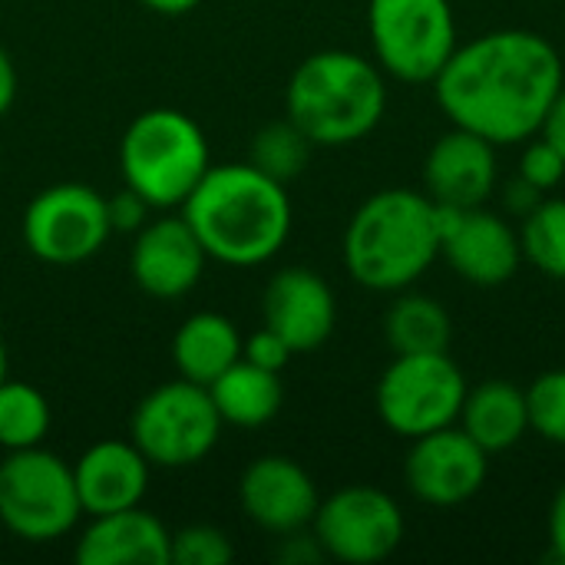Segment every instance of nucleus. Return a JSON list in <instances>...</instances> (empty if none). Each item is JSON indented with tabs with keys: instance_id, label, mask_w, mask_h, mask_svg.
<instances>
[{
	"instance_id": "obj_12",
	"label": "nucleus",
	"mask_w": 565,
	"mask_h": 565,
	"mask_svg": "<svg viewBox=\"0 0 565 565\" xmlns=\"http://www.w3.org/2000/svg\"><path fill=\"white\" fill-rule=\"evenodd\" d=\"M490 477V454L460 427H440L411 440L404 457V483L407 490L437 510L470 503Z\"/></svg>"
},
{
	"instance_id": "obj_7",
	"label": "nucleus",
	"mask_w": 565,
	"mask_h": 565,
	"mask_svg": "<svg viewBox=\"0 0 565 565\" xmlns=\"http://www.w3.org/2000/svg\"><path fill=\"white\" fill-rule=\"evenodd\" d=\"M467 391V374L447 351L394 354L377 381L374 407L391 434L417 440L457 424Z\"/></svg>"
},
{
	"instance_id": "obj_25",
	"label": "nucleus",
	"mask_w": 565,
	"mask_h": 565,
	"mask_svg": "<svg viewBox=\"0 0 565 565\" xmlns=\"http://www.w3.org/2000/svg\"><path fill=\"white\" fill-rule=\"evenodd\" d=\"M520 245L523 262L553 281H565V199H543L520 222Z\"/></svg>"
},
{
	"instance_id": "obj_6",
	"label": "nucleus",
	"mask_w": 565,
	"mask_h": 565,
	"mask_svg": "<svg viewBox=\"0 0 565 565\" xmlns=\"http://www.w3.org/2000/svg\"><path fill=\"white\" fill-rule=\"evenodd\" d=\"M83 516L73 467L40 447L10 450L0 460V523L26 543H53Z\"/></svg>"
},
{
	"instance_id": "obj_11",
	"label": "nucleus",
	"mask_w": 565,
	"mask_h": 565,
	"mask_svg": "<svg viewBox=\"0 0 565 565\" xmlns=\"http://www.w3.org/2000/svg\"><path fill=\"white\" fill-rule=\"evenodd\" d=\"M113 235L106 199L83 182H60L36 192L23 212V242L46 265L89 262Z\"/></svg>"
},
{
	"instance_id": "obj_27",
	"label": "nucleus",
	"mask_w": 565,
	"mask_h": 565,
	"mask_svg": "<svg viewBox=\"0 0 565 565\" xmlns=\"http://www.w3.org/2000/svg\"><path fill=\"white\" fill-rule=\"evenodd\" d=\"M526 407H530V430H536L543 440L565 447V367L540 374L526 387Z\"/></svg>"
},
{
	"instance_id": "obj_35",
	"label": "nucleus",
	"mask_w": 565,
	"mask_h": 565,
	"mask_svg": "<svg viewBox=\"0 0 565 565\" xmlns=\"http://www.w3.org/2000/svg\"><path fill=\"white\" fill-rule=\"evenodd\" d=\"M13 99H17V66H13L10 53L0 46V119L10 113Z\"/></svg>"
},
{
	"instance_id": "obj_31",
	"label": "nucleus",
	"mask_w": 565,
	"mask_h": 565,
	"mask_svg": "<svg viewBox=\"0 0 565 565\" xmlns=\"http://www.w3.org/2000/svg\"><path fill=\"white\" fill-rule=\"evenodd\" d=\"M106 212H109L113 232H139V228L149 222L152 205H149L139 192H132L129 185H122L116 195L106 199Z\"/></svg>"
},
{
	"instance_id": "obj_10",
	"label": "nucleus",
	"mask_w": 565,
	"mask_h": 565,
	"mask_svg": "<svg viewBox=\"0 0 565 565\" xmlns=\"http://www.w3.org/2000/svg\"><path fill=\"white\" fill-rule=\"evenodd\" d=\"M311 533L324 550V559L374 565L397 553L407 533V520L391 493L358 483L318 503Z\"/></svg>"
},
{
	"instance_id": "obj_22",
	"label": "nucleus",
	"mask_w": 565,
	"mask_h": 565,
	"mask_svg": "<svg viewBox=\"0 0 565 565\" xmlns=\"http://www.w3.org/2000/svg\"><path fill=\"white\" fill-rule=\"evenodd\" d=\"M212 404L222 417V424L232 427H265L278 417L285 404V387L278 371H265L245 358H238L228 371H222L209 384Z\"/></svg>"
},
{
	"instance_id": "obj_16",
	"label": "nucleus",
	"mask_w": 565,
	"mask_h": 565,
	"mask_svg": "<svg viewBox=\"0 0 565 565\" xmlns=\"http://www.w3.org/2000/svg\"><path fill=\"white\" fill-rule=\"evenodd\" d=\"M497 146L470 129L454 126L424 159V192L440 209H477L497 192Z\"/></svg>"
},
{
	"instance_id": "obj_18",
	"label": "nucleus",
	"mask_w": 565,
	"mask_h": 565,
	"mask_svg": "<svg viewBox=\"0 0 565 565\" xmlns=\"http://www.w3.org/2000/svg\"><path fill=\"white\" fill-rule=\"evenodd\" d=\"M149 470L152 463L139 454L132 440L93 444L73 463L83 516H103V513L142 507V497L149 490Z\"/></svg>"
},
{
	"instance_id": "obj_21",
	"label": "nucleus",
	"mask_w": 565,
	"mask_h": 565,
	"mask_svg": "<svg viewBox=\"0 0 565 565\" xmlns=\"http://www.w3.org/2000/svg\"><path fill=\"white\" fill-rule=\"evenodd\" d=\"M242 358L238 328L218 311H199L179 324L172 338V364L179 377L209 387L222 371Z\"/></svg>"
},
{
	"instance_id": "obj_32",
	"label": "nucleus",
	"mask_w": 565,
	"mask_h": 565,
	"mask_svg": "<svg viewBox=\"0 0 565 565\" xmlns=\"http://www.w3.org/2000/svg\"><path fill=\"white\" fill-rule=\"evenodd\" d=\"M546 199V192H540L536 185H530L523 175H516L513 182H507V189H503V209H507V215H513V218H526L540 202Z\"/></svg>"
},
{
	"instance_id": "obj_13",
	"label": "nucleus",
	"mask_w": 565,
	"mask_h": 565,
	"mask_svg": "<svg viewBox=\"0 0 565 565\" xmlns=\"http://www.w3.org/2000/svg\"><path fill=\"white\" fill-rule=\"evenodd\" d=\"M440 255L477 288H500L516 278L523 265L520 228L487 205L440 209Z\"/></svg>"
},
{
	"instance_id": "obj_34",
	"label": "nucleus",
	"mask_w": 565,
	"mask_h": 565,
	"mask_svg": "<svg viewBox=\"0 0 565 565\" xmlns=\"http://www.w3.org/2000/svg\"><path fill=\"white\" fill-rule=\"evenodd\" d=\"M550 546H553V559L565 565V483L556 490L550 507Z\"/></svg>"
},
{
	"instance_id": "obj_14",
	"label": "nucleus",
	"mask_w": 565,
	"mask_h": 565,
	"mask_svg": "<svg viewBox=\"0 0 565 565\" xmlns=\"http://www.w3.org/2000/svg\"><path fill=\"white\" fill-rule=\"evenodd\" d=\"M205 248L182 215H162L136 232L129 275L149 298L175 301L189 295L205 271Z\"/></svg>"
},
{
	"instance_id": "obj_4",
	"label": "nucleus",
	"mask_w": 565,
	"mask_h": 565,
	"mask_svg": "<svg viewBox=\"0 0 565 565\" xmlns=\"http://www.w3.org/2000/svg\"><path fill=\"white\" fill-rule=\"evenodd\" d=\"M387 113L384 70L351 50H321L298 63L285 89V116L328 149L371 136Z\"/></svg>"
},
{
	"instance_id": "obj_17",
	"label": "nucleus",
	"mask_w": 565,
	"mask_h": 565,
	"mask_svg": "<svg viewBox=\"0 0 565 565\" xmlns=\"http://www.w3.org/2000/svg\"><path fill=\"white\" fill-rule=\"evenodd\" d=\"M265 328L281 334L295 354L318 351L338 324V301L331 285L311 268H281L262 295Z\"/></svg>"
},
{
	"instance_id": "obj_28",
	"label": "nucleus",
	"mask_w": 565,
	"mask_h": 565,
	"mask_svg": "<svg viewBox=\"0 0 565 565\" xmlns=\"http://www.w3.org/2000/svg\"><path fill=\"white\" fill-rule=\"evenodd\" d=\"M235 559L228 536L215 526H185L172 533L169 565H225Z\"/></svg>"
},
{
	"instance_id": "obj_3",
	"label": "nucleus",
	"mask_w": 565,
	"mask_h": 565,
	"mask_svg": "<svg viewBox=\"0 0 565 565\" xmlns=\"http://www.w3.org/2000/svg\"><path fill=\"white\" fill-rule=\"evenodd\" d=\"M341 255L361 288L397 295L440 258V205L414 189L374 192L351 215Z\"/></svg>"
},
{
	"instance_id": "obj_15",
	"label": "nucleus",
	"mask_w": 565,
	"mask_h": 565,
	"mask_svg": "<svg viewBox=\"0 0 565 565\" xmlns=\"http://www.w3.org/2000/svg\"><path fill=\"white\" fill-rule=\"evenodd\" d=\"M238 503L258 530L288 536L311 526L321 497L301 463L271 454L245 467L238 480Z\"/></svg>"
},
{
	"instance_id": "obj_20",
	"label": "nucleus",
	"mask_w": 565,
	"mask_h": 565,
	"mask_svg": "<svg viewBox=\"0 0 565 565\" xmlns=\"http://www.w3.org/2000/svg\"><path fill=\"white\" fill-rule=\"evenodd\" d=\"M490 457L513 450L530 434L526 391L510 381H483L467 391L457 420Z\"/></svg>"
},
{
	"instance_id": "obj_23",
	"label": "nucleus",
	"mask_w": 565,
	"mask_h": 565,
	"mask_svg": "<svg viewBox=\"0 0 565 565\" xmlns=\"http://www.w3.org/2000/svg\"><path fill=\"white\" fill-rule=\"evenodd\" d=\"M384 338L394 354H437L450 351L454 321L437 298L404 288L384 315Z\"/></svg>"
},
{
	"instance_id": "obj_24",
	"label": "nucleus",
	"mask_w": 565,
	"mask_h": 565,
	"mask_svg": "<svg viewBox=\"0 0 565 565\" xmlns=\"http://www.w3.org/2000/svg\"><path fill=\"white\" fill-rule=\"evenodd\" d=\"M50 401L26 381H3L0 384V447L26 450L40 447L50 434Z\"/></svg>"
},
{
	"instance_id": "obj_33",
	"label": "nucleus",
	"mask_w": 565,
	"mask_h": 565,
	"mask_svg": "<svg viewBox=\"0 0 565 565\" xmlns=\"http://www.w3.org/2000/svg\"><path fill=\"white\" fill-rule=\"evenodd\" d=\"M540 136L565 156V86L556 93V99L550 103V113H546V119L540 126Z\"/></svg>"
},
{
	"instance_id": "obj_37",
	"label": "nucleus",
	"mask_w": 565,
	"mask_h": 565,
	"mask_svg": "<svg viewBox=\"0 0 565 565\" xmlns=\"http://www.w3.org/2000/svg\"><path fill=\"white\" fill-rule=\"evenodd\" d=\"M7 367H10V358H7V344H3V338H0V384L7 381Z\"/></svg>"
},
{
	"instance_id": "obj_29",
	"label": "nucleus",
	"mask_w": 565,
	"mask_h": 565,
	"mask_svg": "<svg viewBox=\"0 0 565 565\" xmlns=\"http://www.w3.org/2000/svg\"><path fill=\"white\" fill-rule=\"evenodd\" d=\"M520 175L540 192H553L565 179V156L543 136H533L520 156Z\"/></svg>"
},
{
	"instance_id": "obj_1",
	"label": "nucleus",
	"mask_w": 565,
	"mask_h": 565,
	"mask_svg": "<svg viewBox=\"0 0 565 565\" xmlns=\"http://www.w3.org/2000/svg\"><path fill=\"white\" fill-rule=\"evenodd\" d=\"M565 86L559 50L536 30H493L457 46L434 79L444 116L500 146L530 142Z\"/></svg>"
},
{
	"instance_id": "obj_26",
	"label": "nucleus",
	"mask_w": 565,
	"mask_h": 565,
	"mask_svg": "<svg viewBox=\"0 0 565 565\" xmlns=\"http://www.w3.org/2000/svg\"><path fill=\"white\" fill-rule=\"evenodd\" d=\"M311 149H315V142L285 116V119L268 122L255 132L248 162L255 169H262L265 175H271L275 182L288 185L291 179H298L305 172Z\"/></svg>"
},
{
	"instance_id": "obj_5",
	"label": "nucleus",
	"mask_w": 565,
	"mask_h": 565,
	"mask_svg": "<svg viewBox=\"0 0 565 565\" xmlns=\"http://www.w3.org/2000/svg\"><path fill=\"white\" fill-rule=\"evenodd\" d=\"M209 166V139L202 126L182 109H146L126 126L119 139L122 182L152 209H182Z\"/></svg>"
},
{
	"instance_id": "obj_19",
	"label": "nucleus",
	"mask_w": 565,
	"mask_h": 565,
	"mask_svg": "<svg viewBox=\"0 0 565 565\" xmlns=\"http://www.w3.org/2000/svg\"><path fill=\"white\" fill-rule=\"evenodd\" d=\"M172 533L159 516L142 507L119 513L89 516V526L79 533L76 563L79 565H169Z\"/></svg>"
},
{
	"instance_id": "obj_9",
	"label": "nucleus",
	"mask_w": 565,
	"mask_h": 565,
	"mask_svg": "<svg viewBox=\"0 0 565 565\" xmlns=\"http://www.w3.org/2000/svg\"><path fill=\"white\" fill-rule=\"evenodd\" d=\"M367 33L374 63L401 83H434L460 46L450 0H371Z\"/></svg>"
},
{
	"instance_id": "obj_8",
	"label": "nucleus",
	"mask_w": 565,
	"mask_h": 565,
	"mask_svg": "<svg viewBox=\"0 0 565 565\" xmlns=\"http://www.w3.org/2000/svg\"><path fill=\"white\" fill-rule=\"evenodd\" d=\"M222 427L225 424L209 387L179 377L149 391L136 404L129 417V440L152 467L182 470L202 463L215 450Z\"/></svg>"
},
{
	"instance_id": "obj_30",
	"label": "nucleus",
	"mask_w": 565,
	"mask_h": 565,
	"mask_svg": "<svg viewBox=\"0 0 565 565\" xmlns=\"http://www.w3.org/2000/svg\"><path fill=\"white\" fill-rule=\"evenodd\" d=\"M242 358L258 364V367H265V371H278L281 374L288 367V361L295 358V351L288 348V341L281 334H275L271 328L262 324L252 338L242 341Z\"/></svg>"
},
{
	"instance_id": "obj_36",
	"label": "nucleus",
	"mask_w": 565,
	"mask_h": 565,
	"mask_svg": "<svg viewBox=\"0 0 565 565\" xmlns=\"http://www.w3.org/2000/svg\"><path fill=\"white\" fill-rule=\"evenodd\" d=\"M139 3L156 10V13H162V17H182V13L195 10L202 0H139Z\"/></svg>"
},
{
	"instance_id": "obj_2",
	"label": "nucleus",
	"mask_w": 565,
	"mask_h": 565,
	"mask_svg": "<svg viewBox=\"0 0 565 565\" xmlns=\"http://www.w3.org/2000/svg\"><path fill=\"white\" fill-rule=\"evenodd\" d=\"M182 218L209 258L232 268H255L285 248L291 235V199L281 182L252 162H225L209 166L182 202Z\"/></svg>"
}]
</instances>
